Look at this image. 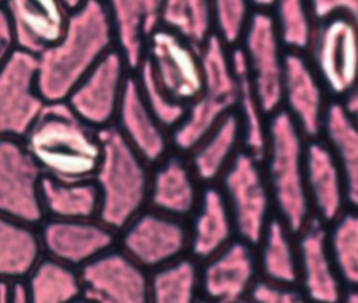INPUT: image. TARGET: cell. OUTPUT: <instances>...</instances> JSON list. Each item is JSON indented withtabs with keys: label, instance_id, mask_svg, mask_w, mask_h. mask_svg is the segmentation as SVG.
I'll list each match as a JSON object with an SVG mask.
<instances>
[{
	"label": "cell",
	"instance_id": "cell-1",
	"mask_svg": "<svg viewBox=\"0 0 358 303\" xmlns=\"http://www.w3.org/2000/svg\"><path fill=\"white\" fill-rule=\"evenodd\" d=\"M112 49L115 36L103 0H85L71 10L63 36L36 56L38 88L46 103L64 102Z\"/></svg>",
	"mask_w": 358,
	"mask_h": 303
},
{
	"label": "cell",
	"instance_id": "cell-2",
	"mask_svg": "<svg viewBox=\"0 0 358 303\" xmlns=\"http://www.w3.org/2000/svg\"><path fill=\"white\" fill-rule=\"evenodd\" d=\"M21 140L43 176L53 179H92L102 154L99 130L66 102L46 103Z\"/></svg>",
	"mask_w": 358,
	"mask_h": 303
},
{
	"label": "cell",
	"instance_id": "cell-3",
	"mask_svg": "<svg viewBox=\"0 0 358 303\" xmlns=\"http://www.w3.org/2000/svg\"><path fill=\"white\" fill-rule=\"evenodd\" d=\"M99 138L102 154L92 176L99 194L98 219L117 233L148 207L151 165L113 124L101 128Z\"/></svg>",
	"mask_w": 358,
	"mask_h": 303
},
{
	"label": "cell",
	"instance_id": "cell-4",
	"mask_svg": "<svg viewBox=\"0 0 358 303\" xmlns=\"http://www.w3.org/2000/svg\"><path fill=\"white\" fill-rule=\"evenodd\" d=\"M308 141L282 109L268 116L267 141L260 161L275 215L295 233L312 218L305 182Z\"/></svg>",
	"mask_w": 358,
	"mask_h": 303
},
{
	"label": "cell",
	"instance_id": "cell-5",
	"mask_svg": "<svg viewBox=\"0 0 358 303\" xmlns=\"http://www.w3.org/2000/svg\"><path fill=\"white\" fill-rule=\"evenodd\" d=\"M203 89L186 105L180 123L171 131L172 148L189 152L210 130L235 109L238 80L232 63V47L215 34L201 46Z\"/></svg>",
	"mask_w": 358,
	"mask_h": 303
},
{
	"label": "cell",
	"instance_id": "cell-6",
	"mask_svg": "<svg viewBox=\"0 0 358 303\" xmlns=\"http://www.w3.org/2000/svg\"><path fill=\"white\" fill-rule=\"evenodd\" d=\"M217 186L228 204L236 237L256 246L267 223L275 216L262 161L241 149Z\"/></svg>",
	"mask_w": 358,
	"mask_h": 303
},
{
	"label": "cell",
	"instance_id": "cell-7",
	"mask_svg": "<svg viewBox=\"0 0 358 303\" xmlns=\"http://www.w3.org/2000/svg\"><path fill=\"white\" fill-rule=\"evenodd\" d=\"M333 101H344L358 81V25L344 17L316 21L303 52Z\"/></svg>",
	"mask_w": 358,
	"mask_h": 303
},
{
	"label": "cell",
	"instance_id": "cell-8",
	"mask_svg": "<svg viewBox=\"0 0 358 303\" xmlns=\"http://www.w3.org/2000/svg\"><path fill=\"white\" fill-rule=\"evenodd\" d=\"M236 47L266 114L280 110L288 50L268 11H253Z\"/></svg>",
	"mask_w": 358,
	"mask_h": 303
},
{
	"label": "cell",
	"instance_id": "cell-9",
	"mask_svg": "<svg viewBox=\"0 0 358 303\" xmlns=\"http://www.w3.org/2000/svg\"><path fill=\"white\" fill-rule=\"evenodd\" d=\"M116 246L151 274L189 256L187 219L147 207L117 232Z\"/></svg>",
	"mask_w": 358,
	"mask_h": 303
},
{
	"label": "cell",
	"instance_id": "cell-10",
	"mask_svg": "<svg viewBox=\"0 0 358 303\" xmlns=\"http://www.w3.org/2000/svg\"><path fill=\"white\" fill-rule=\"evenodd\" d=\"M141 63L162 89L185 105L203 89L200 47L162 27L148 39Z\"/></svg>",
	"mask_w": 358,
	"mask_h": 303
},
{
	"label": "cell",
	"instance_id": "cell-11",
	"mask_svg": "<svg viewBox=\"0 0 358 303\" xmlns=\"http://www.w3.org/2000/svg\"><path fill=\"white\" fill-rule=\"evenodd\" d=\"M43 173L21 138L0 137V215L39 226Z\"/></svg>",
	"mask_w": 358,
	"mask_h": 303
},
{
	"label": "cell",
	"instance_id": "cell-12",
	"mask_svg": "<svg viewBox=\"0 0 358 303\" xmlns=\"http://www.w3.org/2000/svg\"><path fill=\"white\" fill-rule=\"evenodd\" d=\"M45 105L36 56L17 49L0 68V137L22 138Z\"/></svg>",
	"mask_w": 358,
	"mask_h": 303
},
{
	"label": "cell",
	"instance_id": "cell-13",
	"mask_svg": "<svg viewBox=\"0 0 358 303\" xmlns=\"http://www.w3.org/2000/svg\"><path fill=\"white\" fill-rule=\"evenodd\" d=\"M130 74L126 60L115 47L90 70L64 102L91 127L105 128L113 124Z\"/></svg>",
	"mask_w": 358,
	"mask_h": 303
},
{
	"label": "cell",
	"instance_id": "cell-14",
	"mask_svg": "<svg viewBox=\"0 0 358 303\" xmlns=\"http://www.w3.org/2000/svg\"><path fill=\"white\" fill-rule=\"evenodd\" d=\"M78 271L83 296L92 303H150V272L117 246Z\"/></svg>",
	"mask_w": 358,
	"mask_h": 303
},
{
	"label": "cell",
	"instance_id": "cell-15",
	"mask_svg": "<svg viewBox=\"0 0 358 303\" xmlns=\"http://www.w3.org/2000/svg\"><path fill=\"white\" fill-rule=\"evenodd\" d=\"M201 297L207 303H239L260 279L256 249L235 237L229 244L199 263Z\"/></svg>",
	"mask_w": 358,
	"mask_h": 303
},
{
	"label": "cell",
	"instance_id": "cell-16",
	"mask_svg": "<svg viewBox=\"0 0 358 303\" xmlns=\"http://www.w3.org/2000/svg\"><path fill=\"white\" fill-rule=\"evenodd\" d=\"M298 282L296 286L309 303H341L345 286L337 272L327 225L316 218L296 232Z\"/></svg>",
	"mask_w": 358,
	"mask_h": 303
},
{
	"label": "cell",
	"instance_id": "cell-17",
	"mask_svg": "<svg viewBox=\"0 0 358 303\" xmlns=\"http://www.w3.org/2000/svg\"><path fill=\"white\" fill-rule=\"evenodd\" d=\"M43 256L81 269L117 243V233L92 219H45L39 226Z\"/></svg>",
	"mask_w": 358,
	"mask_h": 303
},
{
	"label": "cell",
	"instance_id": "cell-18",
	"mask_svg": "<svg viewBox=\"0 0 358 303\" xmlns=\"http://www.w3.org/2000/svg\"><path fill=\"white\" fill-rule=\"evenodd\" d=\"M331 101L303 52L288 50L282 80L281 109L308 140L320 137Z\"/></svg>",
	"mask_w": 358,
	"mask_h": 303
},
{
	"label": "cell",
	"instance_id": "cell-19",
	"mask_svg": "<svg viewBox=\"0 0 358 303\" xmlns=\"http://www.w3.org/2000/svg\"><path fill=\"white\" fill-rule=\"evenodd\" d=\"M17 49L41 54L64 34L71 10L63 0H3Z\"/></svg>",
	"mask_w": 358,
	"mask_h": 303
},
{
	"label": "cell",
	"instance_id": "cell-20",
	"mask_svg": "<svg viewBox=\"0 0 358 303\" xmlns=\"http://www.w3.org/2000/svg\"><path fill=\"white\" fill-rule=\"evenodd\" d=\"M113 126L151 166L173 151L171 133L148 109L133 73L126 82Z\"/></svg>",
	"mask_w": 358,
	"mask_h": 303
},
{
	"label": "cell",
	"instance_id": "cell-21",
	"mask_svg": "<svg viewBox=\"0 0 358 303\" xmlns=\"http://www.w3.org/2000/svg\"><path fill=\"white\" fill-rule=\"evenodd\" d=\"M305 182L312 216L322 223L330 225L348 209L340 166L322 137L308 141Z\"/></svg>",
	"mask_w": 358,
	"mask_h": 303
},
{
	"label": "cell",
	"instance_id": "cell-22",
	"mask_svg": "<svg viewBox=\"0 0 358 303\" xmlns=\"http://www.w3.org/2000/svg\"><path fill=\"white\" fill-rule=\"evenodd\" d=\"M203 184L196 177L185 154L171 151L151 166L148 207L187 219L201 195Z\"/></svg>",
	"mask_w": 358,
	"mask_h": 303
},
{
	"label": "cell",
	"instance_id": "cell-23",
	"mask_svg": "<svg viewBox=\"0 0 358 303\" xmlns=\"http://www.w3.org/2000/svg\"><path fill=\"white\" fill-rule=\"evenodd\" d=\"M115 47L126 60L131 73L141 63L151 35L161 28L164 0H103Z\"/></svg>",
	"mask_w": 358,
	"mask_h": 303
},
{
	"label": "cell",
	"instance_id": "cell-24",
	"mask_svg": "<svg viewBox=\"0 0 358 303\" xmlns=\"http://www.w3.org/2000/svg\"><path fill=\"white\" fill-rule=\"evenodd\" d=\"M189 256L201 263L218 253L235 237L228 204L217 184L203 186L200 200L187 218Z\"/></svg>",
	"mask_w": 358,
	"mask_h": 303
},
{
	"label": "cell",
	"instance_id": "cell-25",
	"mask_svg": "<svg viewBox=\"0 0 358 303\" xmlns=\"http://www.w3.org/2000/svg\"><path fill=\"white\" fill-rule=\"evenodd\" d=\"M241 149V124L235 112H231L185 155L199 182L207 186L217 184Z\"/></svg>",
	"mask_w": 358,
	"mask_h": 303
},
{
	"label": "cell",
	"instance_id": "cell-26",
	"mask_svg": "<svg viewBox=\"0 0 358 303\" xmlns=\"http://www.w3.org/2000/svg\"><path fill=\"white\" fill-rule=\"evenodd\" d=\"M320 137L330 147L340 166L348 208L358 211V120L343 102H330Z\"/></svg>",
	"mask_w": 358,
	"mask_h": 303
},
{
	"label": "cell",
	"instance_id": "cell-27",
	"mask_svg": "<svg viewBox=\"0 0 358 303\" xmlns=\"http://www.w3.org/2000/svg\"><path fill=\"white\" fill-rule=\"evenodd\" d=\"M255 249L260 279L275 285L296 286V233L277 215L267 223Z\"/></svg>",
	"mask_w": 358,
	"mask_h": 303
},
{
	"label": "cell",
	"instance_id": "cell-28",
	"mask_svg": "<svg viewBox=\"0 0 358 303\" xmlns=\"http://www.w3.org/2000/svg\"><path fill=\"white\" fill-rule=\"evenodd\" d=\"M43 257L38 226L0 215V281H25Z\"/></svg>",
	"mask_w": 358,
	"mask_h": 303
},
{
	"label": "cell",
	"instance_id": "cell-29",
	"mask_svg": "<svg viewBox=\"0 0 358 303\" xmlns=\"http://www.w3.org/2000/svg\"><path fill=\"white\" fill-rule=\"evenodd\" d=\"M41 204L45 219H92L98 218L99 194L92 179L62 180L43 176Z\"/></svg>",
	"mask_w": 358,
	"mask_h": 303
},
{
	"label": "cell",
	"instance_id": "cell-30",
	"mask_svg": "<svg viewBox=\"0 0 358 303\" xmlns=\"http://www.w3.org/2000/svg\"><path fill=\"white\" fill-rule=\"evenodd\" d=\"M232 63L238 80V92L234 112L241 124L243 149L262 159L267 141L268 116L266 114L250 82L243 57L236 46H232Z\"/></svg>",
	"mask_w": 358,
	"mask_h": 303
},
{
	"label": "cell",
	"instance_id": "cell-31",
	"mask_svg": "<svg viewBox=\"0 0 358 303\" xmlns=\"http://www.w3.org/2000/svg\"><path fill=\"white\" fill-rule=\"evenodd\" d=\"M29 303H73L83 296L80 271L43 257L24 281Z\"/></svg>",
	"mask_w": 358,
	"mask_h": 303
},
{
	"label": "cell",
	"instance_id": "cell-32",
	"mask_svg": "<svg viewBox=\"0 0 358 303\" xmlns=\"http://www.w3.org/2000/svg\"><path fill=\"white\" fill-rule=\"evenodd\" d=\"M199 263L186 256L150 274V303H200Z\"/></svg>",
	"mask_w": 358,
	"mask_h": 303
},
{
	"label": "cell",
	"instance_id": "cell-33",
	"mask_svg": "<svg viewBox=\"0 0 358 303\" xmlns=\"http://www.w3.org/2000/svg\"><path fill=\"white\" fill-rule=\"evenodd\" d=\"M161 27L200 47L214 35L211 0H164Z\"/></svg>",
	"mask_w": 358,
	"mask_h": 303
},
{
	"label": "cell",
	"instance_id": "cell-34",
	"mask_svg": "<svg viewBox=\"0 0 358 303\" xmlns=\"http://www.w3.org/2000/svg\"><path fill=\"white\" fill-rule=\"evenodd\" d=\"M329 246L345 289L358 290V211L345 209L327 225Z\"/></svg>",
	"mask_w": 358,
	"mask_h": 303
},
{
	"label": "cell",
	"instance_id": "cell-35",
	"mask_svg": "<svg viewBox=\"0 0 358 303\" xmlns=\"http://www.w3.org/2000/svg\"><path fill=\"white\" fill-rule=\"evenodd\" d=\"M268 13L287 50L305 52L316 25L310 0H274Z\"/></svg>",
	"mask_w": 358,
	"mask_h": 303
},
{
	"label": "cell",
	"instance_id": "cell-36",
	"mask_svg": "<svg viewBox=\"0 0 358 303\" xmlns=\"http://www.w3.org/2000/svg\"><path fill=\"white\" fill-rule=\"evenodd\" d=\"M133 74L148 109L158 119V121L171 133L183 119L186 105L176 101L165 89H162L144 63H140Z\"/></svg>",
	"mask_w": 358,
	"mask_h": 303
},
{
	"label": "cell",
	"instance_id": "cell-37",
	"mask_svg": "<svg viewBox=\"0 0 358 303\" xmlns=\"http://www.w3.org/2000/svg\"><path fill=\"white\" fill-rule=\"evenodd\" d=\"M214 34L228 46H236L253 11L252 0H211Z\"/></svg>",
	"mask_w": 358,
	"mask_h": 303
},
{
	"label": "cell",
	"instance_id": "cell-38",
	"mask_svg": "<svg viewBox=\"0 0 358 303\" xmlns=\"http://www.w3.org/2000/svg\"><path fill=\"white\" fill-rule=\"evenodd\" d=\"M252 303H309L298 286L275 285L259 279L249 295Z\"/></svg>",
	"mask_w": 358,
	"mask_h": 303
},
{
	"label": "cell",
	"instance_id": "cell-39",
	"mask_svg": "<svg viewBox=\"0 0 358 303\" xmlns=\"http://www.w3.org/2000/svg\"><path fill=\"white\" fill-rule=\"evenodd\" d=\"M316 21L330 17H344L358 25V0H310Z\"/></svg>",
	"mask_w": 358,
	"mask_h": 303
},
{
	"label": "cell",
	"instance_id": "cell-40",
	"mask_svg": "<svg viewBox=\"0 0 358 303\" xmlns=\"http://www.w3.org/2000/svg\"><path fill=\"white\" fill-rule=\"evenodd\" d=\"M17 50L14 32L8 20V15L0 4V68L8 61L13 53Z\"/></svg>",
	"mask_w": 358,
	"mask_h": 303
},
{
	"label": "cell",
	"instance_id": "cell-41",
	"mask_svg": "<svg viewBox=\"0 0 358 303\" xmlns=\"http://www.w3.org/2000/svg\"><path fill=\"white\" fill-rule=\"evenodd\" d=\"M0 303H29L24 281H0Z\"/></svg>",
	"mask_w": 358,
	"mask_h": 303
},
{
	"label": "cell",
	"instance_id": "cell-42",
	"mask_svg": "<svg viewBox=\"0 0 358 303\" xmlns=\"http://www.w3.org/2000/svg\"><path fill=\"white\" fill-rule=\"evenodd\" d=\"M340 102H343V105L347 108V110L358 120V81H357L354 89L351 91V94L344 101H340Z\"/></svg>",
	"mask_w": 358,
	"mask_h": 303
},
{
	"label": "cell",
	"instance_id": "cell-43",
	"mask_svg": "<svg viewBox=\"0 0 358 303\" xmlns=\"http://www.w3.org/2000/svg\"><path fill=\"white\" fill-rule=\"evenodd\" d=\"M255 10H263V11H270V8L274 4V0H252Z\"/></svg>",
	"mask_w": 358,
	"mask_h": 303
},
{
	"label": "cell",
	"instance_id": "cell-44",
	"mask_svg": "<svg viewBox=\"0 0 358 303\" xmlns=\"http://www.w3.org/2000/svg\"><path fill=\"white\" fill-rule=\"evenodd\" d=\"M341 303H358V290L357 289H345Z\"/></svg>",
	"mask_w": 358,
	"mask_h": 303
},
{
	"label": "cell",
	"instance_id": "cell-45",
	"mask_svg": "<svg viewBox=\"0 0 358 303\" xmlns=\"http://www.w3.org/2000/svg\"><path fill=\"white\" fill-rule=\"evenodd\" d=\"M66 3V6L70 8V10H74L77 8L80 4H83L85 0H63Z\"/></svg>",
	"mask_w": 358,
	"mask_h": 303
},
{
	"label": "cell",
	"instance_id": "cell-46",
	"mask_svg": "<svg viewBox=\"0 0 358 303\" xmlns=\"http://www.w3.org/2000/svg\"><path fill=\"white\" fill-rule=\"evenodd\" d=\"M73 303H92L91 300H88L87 297H84V296H81V297H78L77 300H74Z\"/></svg>",
	"mask_w": 358,
	"mask_h": 303
},
{
	"label": "cell",
	"instance_id": "cell-47",
	"mask_svg": "<svg viewBox=\"0 0 358 303\" xmlns=\"http://www.w3.org/2000/svg\"><path fill=\"white\" fill-rule=\"evenodd\" d=\"M239 303H252V302L248 299V300H243V302H239Z\"/></svg>",
	"mask_w": 358,
	"mask_h": 303
},
{
	"label": "cell",
	"instance_id": "cell-48",
	"mask_svg": "<svg viewBox=\"0 0 358 303\" xmlns=\"http://www.w3.org/2000/svg\"><path fill=\"white\" fill-rule=\"evenodd\" d=\"M200 303H207V302H206L204 299H201V302H200Z\"/></svg>",
	"mask_w": 358,
	"mask_h": 303
},
{
	"label": "cell",
	"instance_id": "cell-49",
	"mask_svg": "<svg viewBox=\"0 0 358 303\" xmlns=\"http://www.w3.org/2000/svg\"><path fill=\"white\" fill-rule=\"evenodd\" d=\"M1 3H3V0H0V4H1Z\"/></svg>",
	"mask_w": 358,
	"mask_h": 303
}]
</instances>
